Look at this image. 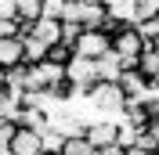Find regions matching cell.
Segmentation results:
<instances>
[{
	"instance_id": "23",
	"label": "cell",
	"mask_w": 159,
	"mask_h": 155,
	"mask_svg": "<svg viewBox=\"0 0 159 155\" xmlns=\"http://www.w3.org/2000/svg\"><path fill=\"white\" fill-rule=\"evenodd\" d=\"M127 155H156V152H141V148H127Z\"/></svg>"
},
{
	"instance_id": "11",
	"label": "cell",
	"mask_w": 159,
	"mask_h": 155,
	"mask_svg": "<svg viewBox=\"0 0 159 155\" xmlns=\"http://www.w3.org/2000/svg\"><path fill=\"white\" fill-rule=\"evenodd\" d=\"M138 72H141V79H145L152 90H159V54L145 51V54L138 58Z\"/></svg>"
},
{
	"instance_id": "14",
	"label": "cell",
	"mask_w": 159,
	"mask_h": 155,
	"mask_svg": "<svg viewBox=\"0 0 159 155\" xmlns=\"http://www.w3.org/2000/svg\"><path fill=\"white\" fill-rule=\"evenodd\" d=\"M15 119H18V97L0 90V123H15Z\"/></svg>"
},
{
	"instance_id": "20",
	"label": "cell",
	"mask_w": 159,
	"mask_h": 155,
	"mask_svg": "<svg viewBox=\"0 0 159 155\" xmlns=\"http://www.w3.org/2000/svg\"><path fill=\"white\" fill-rule=\"evenodd\" d=\"M0 22H15V0H0Z\"/></svg>"
},
{
	"instance_id": "22",
	"label": "cell",
	"mask_w": 159,
	"mask_h": 155,
	"mask_svg": "<svg viewBox=\"0 0 159 155\" xmlns=\"http://www.w3.org/2000/svg\"><path fill=\"white\" fill-rule=\"evenodd\" d=\"M98 155H127V152H123V148H119V144H109V148H101Z\"/></svg>"
},
{
	"instance_id": "21",
	"label": "cell",
	"mask_w": 159,
	"mask_h": 155,
	"mask_svg": "<svg viewBox=\"0 0 159 155\" xmlns=\"http://www.w3.org/2000/svg\"><path fill=\"white\" fill-rule=\"evenodd\" d=\"M145 134H148V137H152V141H156V144H159V119H152V123H148V126H145Z\"/></svg>"
},
{
	"instance_id": "24",
	"label": "cell",
	"mask_w": 159,
	"mask_h": 155,
	"mask_svg": "<svg viewBox=\"0 0 159 155\" xmlns=\"http://www.w3.org/2000/svg\"><path fill=\"white\" fill-rule=\"evenodd\" d=\"M4 76H7V72H4V69H0V90H4Z\"/></svg>"
},
{
	"instance_id": "19",
	"label": "cell",
	"mask_w": 159,
	"mask_h": 155,
	"mask_svg": "<svg viewBox=\"0 0 159 155\" xmlns=\"http://www.w3.org/2000/svg\"><path fill=\"white\" fill-rule=\"evenodd\" d=\"M80 33H83V29H80L76 22H61V40H58V43L72 51V43H76V36H80Z\"/></svg>"
},
{
	"instance_id": "26",
	"label": "cell",
	"mask_w": 159,
	"mask_h": 155,
	"mask_svg": "<svg viewBox=\"0 0 159 155\" xmlns=\"http://www.w3.org/2000/svg\"><path fill=\"white\" fill-rule=\"evenodd\" d=\"M36 155H43V152H36Z\"/></svg>"
},
{
	"instance_id": "15",
	"label": "cell",
	"mask_w": 159,
	"mask_h": 155,
	"mask_svg": "<svg viewBox=\"0 0 159 155\" xmlns=\"http://www.w3.org/2000/svg\"><path fill=\"white\" fill-rule=\"evenodd\" d=\"M159 18V0H138V18H134V29H138L141 22H152Z\"/></svg>"
},
{
	"instance_id": "28",
	"label": "cell",
	"mask_w": 159,
	"mask_h": 155,
	"mask_svg": "<svg viewBox=\"0 0 159 155\" xmlns=\"http://www.w3.org/2000/svg\"><path fill=\"white\" fill-rule=\"evenodd\" d=\"M156 155H159V152H156Z\"/></svg>"
},
{
	"instance_id": "3",
	"label": "cell",
	"mask_w": 159,
	"mask_h": 155,
	"mask_svg": "<svg viewBox=\"0 0 159 155\" xmlns=\"http://www.w3.org/2000/svg\"><path fill=\"white\" fill-rule=\"evenodd\" d=\"M94 83H98L94 61H83V58H76V54H72V61L65 65V87H69L72 94H87Z\"/></svg>"
},
{
	"instance_id": "6",
	"label": "cell",
	"mask_w": 159,
	"mask_h": 155,
	"mask_svg": "<svg viewBox=\"0 0 159 155\" xmlns=\"http://www.w3.org/2000/svg\"><path fill=\"white\" fill-rule=\"evenodd\" d=\"M83 141H87L94 152L116 144V123H94V126H87V130H83Z\"/></svg>"
},
{
	"instance_id": "8",
	"label": "cell",
	"mask_w": 159,
	"mask_h": 155,
	"mask_svg": "<svg viewBox=\"0 0 159 155\" xmlns=\"http://www.w3.org/2000/svg\"><path fill=\"white\" fill-rule=\"evenodd\" d=\"M29 36H33V40H40L43 47H54V43L61 40V22L40 18V22H33V25H29Z\"/></svg>"
},
{
	"instance_id": "9",
	"label": "cell",
	"mask_w": 159,
	"mask_h": 155,
	"mask_svg": "<svg viewBox=\"0 0 159 155\" xmlns=\"http://www.w3.org/2000/svg\"><path fill=\"white\" fill-rule=\"evenodd\" d=\"M94 72H98V83H116L119 76H123V61H119V54H101L98 61H94Z\"/></svg>"
},
{
	"instance_id": "4",
	"label": "cell",
	"mask_w": 159,
	"mask_h": 155,
	"mask_svg": "<svg viewBox=\"0 0 159 155\" xmlns=\"http://www.w3.org/2000/svg\"><path fill=\"white\" fill-rule=\"evenodd\" d=\"M72 54L83 61H98L101 54H109V36L101 29H83L76 36V43H72Z\"/></svg>"
},
{
	"instance_id": "2",
	"label": "cell",
	"mask_w": 159,
	"mask_h": 155,
	"mask_svg": "<svg viewBox=\"0 0 159 155\" xmlns=\"http://www.w3.org/2000/svg\"><path fill=\"white\" fill-rule=\"evenodd\" d=\"M109 51H112V54H119V58L127 61L130 69H138V58L148 51V43L141 40V33H138V29H119L116 36L109 40Z\"/></svg>"
},
{
	"instance_id": "25",
	"label": "cell",
	"mask_w": 159,
	"mask_h": 155,
	"mask_svg": "<svg viewBox=\"0 0 159 155\" xmlns=\"http://www.w3.org/2000/svg\"><path fill=\"white\" fill-rule=\"evenodd\" d=\"M0 155H11V152H7V148H0Z\"/></svg>"
},
{
	"instance_id": "27",
	"label": "cell",
	"mask_w": 159,
	"mask_h": 155,
	"mask_svg": "<svg viewBox=\"0 0 159 155\" xmlns=\"http://www.w3.org/2000/svg\"><path fill=\"white\" fill-rule=\"evenodd\" d=\"M0 126H4V123H0Z\"/></svg>"
},
{
	"instance_id": "7",
	"label": "cell",
	"mask_w": 159,
	"mask_h": 155,
	"mask_svg": "<svg viewBox=\"0 0 159 155\" xmlns=\"http://www.w3.org/2000/svg\"><path fill=\"white\" fill-rule=\"evenodd\" d=\"M7 152L11 155H36L40 152V134H36V130H22V126H15V137H11Z\"/></svg>"
},
{
	"instance_id": "17",
	"label": "cell",
	"mask_w": 159,
	"mask_h": 155,
	"mask_svg": "<svg viewBox=\"0 0 159 155\" xmlns=\"http://www.w3.org/2000/svg\"><path fill=\"white\" fill-rule=\"evenodd\" d=\"M47 61H51V65H58V69H65V65L72 61V51L61 47V43H54V47H47Z\"/></svg>"
},
{
	"instance_id": "18",
	"label": "cell",
	"mask_w": 159,
	"mask_h": 155,
	"mask_svg": "<svg viewBox=\"0 0 159 155\" xmlns=\"http://www.w3.org/2000/svg\"><path fill=\"white\" fill-rule=\"evenodd\" d=\"M61 155H94V148H90L83 137H69L65 148H61Z\"/></svg>"
},
{
	"instance_id": "5",
	"label": "cell",
	"mask_w": 159,
	"mask_h": 155,
	"mask_svg": "<svg viewBox=\"0 0 159 155\" xmlns=\"http://www.w3.org/2000/svg\"><path fill=\"white\" fill-rule=\"evenodd\" d=\"M105 18H112V22H119V25H130V29H134L138 0H105Z\"/></svg>"
},
{
	"instance_id": "12",
	"label": "cell",
	"mask_w": 159,
	"mask_h": 155,
	"mask_svg": "<svg viewBox=\"0 0 159 155\" xmlns=\"http://www.w3.org/2000/svg\"><path fill=\"white\" fill-rule=\"evenodd\" d=\"M15 65H22V40H0V69L7 72Z\"/></svg>"
},
{
	"instance_id": "13",
	"label": "cell",
	"mask_w": 159,
	"mask_h": 155,
	"mask_svg": "<svg viewBox=\"0 0 159 155\" xmlns=\"http://www.w3.org/2000/svg\"><path fill=\"white\" fill-rule=\"evenodd\" d=\"M61 148H65V137L58 134V130H40V152L43 155H61Z\"/></svg>"
},
{
	"instance_id": "10",
	"label": "cell",
	"mask_w": 159,
	"mask_h": 155,
	"mask_svg": "<svg viewBox=\"0 0 159 155\" xmlns=\"http://www.w3.org/2000/svg\"><path fill=\"white\" fill-rule=\"evenodd\" d=\"M43 61H47V47L25 33V36H22V65L33 69V65H43Z\"/></svg>"
},
{
	"instance_id": "1",
	"label": "cell",
	"mask_w": 159,
	"mask_h": 155,
	"mask_svg": "<svg viewBox=\"0 0 159 155\" xmlns=\"http://www.w3.org/2000/svg\"><path fill=\"white\" fill-rule=\"evenodd\" d=\"M61 22H76L80 29H101V22H105V0H65Z\"/></svg>"
},
{
	"instance_id": "16",
	"label": "cell",
	"mask_w": 159,
	"mask_h": 155,
	"mask_svg": "<svg viewBox=\"0 0 159 155\" xmlns=\"http://www.w3.org/2000/svg\"><path fill=\"white\" fill-rule=\"evenodd\" d=\"M61 15H65V0H40V18L61 22Z\"/></svg>"
}]
</instances>
